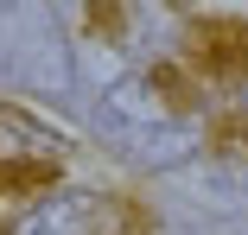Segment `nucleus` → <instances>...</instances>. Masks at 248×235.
<instances>
[{
    "mask_svg": "<svg viewBox=\"0 0 248 235\" xmlns=\"http://www.w3.org/2000/svg\"><path fill=\"white\" fill-rule=\"evenodd\" d=\"M95 121H102L108 147H121L140 165H178L197 153V96L178 89V76H166V70L115 83L95 108Z\"/></svg>",
    "mask_w": 248,
    "mask_h": 235,
    "instance_id": "f257e3e1",
    "label": "nucleus"
},
{
    "mask_svg": "<svg viewBox=\"0 0 248 235\" xmlns=\"http://www.w3.org/2000/svg\"><path fill=\"white\" fill-rule=\"evenodd\" d=\"M64 172V140L32 121L26 108H7L0 102V197L7 191H38Z\"/></svg>",
    "mask_w": 248,
    "mask_h": 235,
    "instance_id": "f03ea898",
    "label": "nucleus"
},
{
    "mask_svg": "<svg viewBox=\"0 0 248 235\" xmlns=\"http://www.w3.org/2000/svg\"><path fill=\"white\" fill-rule=\"evenodd\" d=\"M127 222L134 216L102 191H51L26 204L0 235H127Z\"/></svg>",
    "mask_w": 248,
    "mask_h": 235,
    "instance_id": "7ed1b4c3",
    "label": "nucleus"
}]
</instances>
